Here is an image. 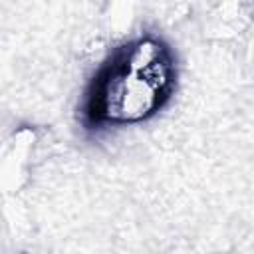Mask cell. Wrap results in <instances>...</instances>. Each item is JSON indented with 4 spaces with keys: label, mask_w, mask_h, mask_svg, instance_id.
<instances>
[{
    "label": "cell",
    "mask_w": 254,
    "mask_h": 254,
    "mask_svg": "<svg viewBox=\"0 0 254 254\" xmlns=\"http://www.w3.org/2000/svg\"><path fill=\"white\" fill-rule=\"evenodd\" d=\"M177 54L155 34H141L113 48L93 71L79 105L87 131L137 125L155 117L175 95Z\"/></svg>",
    "instance_id": "1"
}]
</instances>
